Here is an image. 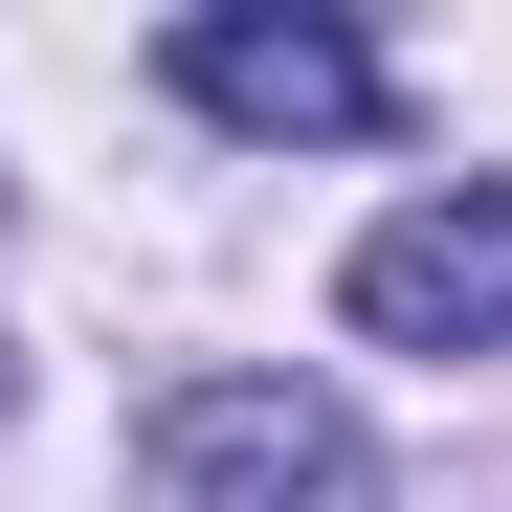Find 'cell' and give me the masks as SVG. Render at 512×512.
I'll return each instance as SVG.
<instances>
[{
	"instance_id": "4",
	"label": "cell",
	"mask_w": 512,
	"mask_h": 512,
	"mask_svg": "<svg viewBox=\"0 0 512 512\" xmlns=\"http://www.w3.org/2000/svg\"><path fill=\"white\" fill-rule=\"evenodd\" d=\"M0 401H23V357H0Z\"/></svg>"
},
{
	"instance_id": "2",
	"label": "cell",
	"mask_w": 512,
	"mask_h": 512,
	"mask_svg": "<svg viewBox=\"0 0 512 512\" xmlns=\"http://www.w3.org/2000/svg\"><path fill=\"white\" fill-rule=\"evenodd\" d=\"M334 312H357L379 357H512V179H446V201L357 223Z\"/></svg>"
},
{
	"instance_id": "1",
	"label": "cell",
	"mask_w": 512,
	"mask_h": 512,
	"mask_svg": "<svg viewBox=\"0 0 512 512\" xmlns=\"http://www.w3.org/2000/svg\"><path fill=\"white\" fill-rule=\"evenodd\" d=\"M134 468H156V512H379V446L334 379H179Z\"/></svg>"
},
{
	"instance_id": "3",
	"label": "cell",
	"mask_w": 512,
	"mask_h": 512,
	"mask_svg": "<svg viewBox=\"0 0 512 512\" xmlns=\"http://www.w3.org/2000/svg\"><path fill=\"white\" fill-rule=\"evenodd\" d=\"M156 67H179L223 134H379V112H401V67H379L357 23H312V0H201Z\"/></svg>"
}]
</instances>
